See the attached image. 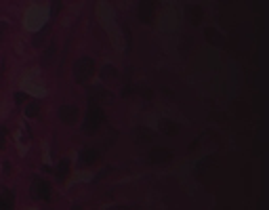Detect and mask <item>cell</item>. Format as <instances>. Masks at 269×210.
<instances>
[{"label": "cell", "instance_id": "obj_1", "mask_svg": "<svg viewBox=\"0 0 269 210\" xmlns=\"http://www.w3.org/2000/svg\"><path fill=\"white\" fill-rule=\"evenodd\" d=\"M103 122V109L101 105H97L93 99H91V105H88V111H86V118H84V132L86 135H93L99 124Z\"/></svg>", "mask_w": 269, "mask_h": 210}, {"label": "cell", "instance_id": "obj_2", "mask_svg": "<svg viewBox=\"0 0 269 210\" xmlns=\"http://www.w3.org/2000/svg\"><path fill=\"white\" fill-rule=\"evenodd\" d=\"M93 72H95V63H93L91 57H82V59H78V61L74 63V78H76V82H80V84L91 78Z\"/></svg>", "mask_w": 269, "mask_h": 210}, {"label": "cell", "instance_id": "obj_3", "mask_svg": "<svg viewBox=\"0 0 269 210\" xmlns=\"http://www.w3.org/2000/svg\"><path fill=\"white\" fill-rule=\"evenodd\" d=\"M30 196H32L34 200H44V202H49V200H51V185H49L47 181H42V179L32 181Z\"/></svg>", "mask_w": 269, "mask_h": 210}, {"label": "cell", "instance_id": "obj_4", "mask_svg": "<svg viewBox=\"0 0 269 210\" xmlns=\"http://www.w3.org/2000/svg\"><path fill=\"white\" fill-rule=\"evenodd\" d=\"M170 151L168 149H162V147H156V149H151L149 151V156H147V160L151 162V164H168L170 162Z\"/></svg>", "mask_w": 269, "mask_h": 210}, {"label": "cell", "instance_id": "obj_5", "mask_svg": "<svg viewBox=\"0 0 269 210\" xmlns=\"http://www.w3.org/2000/svg\"><path fill=\"white\" fill-rule=\"evenodd\" d=\"M78 118V109L74 105H61L59 107V120L63 124H74Z\"/></svg>", "mask_w": 269, "mask_h": 210}, {"label": "cell", "instance_id": "obj_6", "mask_svg": "<svg viewBox=\"0 0 269 210\" xmlns=\"http://www.w3.org/2000/svg\"><path fill=\"white\" fill-rule=\"evenodd\" d=\"M99 160V151L97 149H84L82 154H80V158H78V166H91V164H95V162Z\"/></svg>", "mask_w": 269, "mask_h": 210}, {"label": "cell", "instance_id": "obj_7", "mask_svg": "<svg viewBox=\"0 0 269 210\" xmlns=\"http://www.w3.org/2000/svg\"><path fill=\"white\" fill-rule=\"evenodd\" d=\"M153 15V0H141L139 3V19L143 23H149Z\"/></svg>", "mask_w": 269, "mask_h": 210}, {"label": "cell", "instance_id": "obj_8", "mask_svg": "<svg viewBox=\"0 0 269 210\" xmlns=\"http://www.w3.org/2000/svg\"><path fill=\"white\" fill-rule=\"evenodd\" d=\"M13 204H15L13 194L7 187H0V210H11Z\"/></svg>", "mask_w": 269, "mask_h": 210}, {"label": "cell", "instance_id": "obj_9", "mask_svg": "<svg viewBox=\"0 0 269 210\" xmlns=\"http://www.w3.org/2000/svg\"><path fill=\"white\" fill-rule=\"evenodd\" d=\"M67 173H70V162H67V160H61L59 164H57V168H55L57 181H63V179L67 177Z\"/></svg>", "mask_w": 269, "mask_h": 210}, {"label": "cell", "instance_id": "obj_10", "mask_svg": "<svg viewBox=\"0 0 269 210\" xmlns=\"http://www.w3.org/2000/svg\"><path fill=\"white\" fill-rule=\"evenodd\" d=\"M49 32H51V26H44L42 30H38V34L32 38L34 46H42V44H44V40H47V36H49Z\"/></svg>", "mask_w": 269, "mask_h": 210}, {"label": "cell", "instance_id": "obj_11", "mask_svg": "<svg viewBox=\"0 0 269 210\" xmlns=\"http://www.w3.org/2000/svg\"><path fill=\"white\" fill-rule=\"evenodd\" d=\"M38 113H40V101L28 103V107H26V116H28V118H36Z\"/></svg>", "mask_w": 269, "mask_h": 210}, {"label": "cell", "instance_id": "obj_12", "mask_svg": "<svg viewBox=\"0 0 269 210\" xmlns=\"http://www.w3.org/2000/svg\"><path fill=\"white\" fill-rule=\"evenodd\" d=\"M160 130H162L164 135H175V132H177V124L170 122V120H162V122H160Z\"/></svg>", "mask_w": 269, "mask_h": 210}, {"label": "cell", "instance_id": "obj_13", "mask_svg": "<svg viewBox=\"0 0 269 210\" xmlns=\"http://www.w3.org/2000/svg\"><path fill=\"white\" fill-rule=\"evenodd\" d=\"M55 51H57V49H55V44L51 42V44H49V49L44 51V55H42V63H44V65H49V61L55 57Z\"/></svg>", "mask_w": 269, "mask_h": 210}, {"label": "cell", "instance_id": "obj_14", "mask_svg": "<svg viewBox=\"0 0 269 210\" xmlns=\"http://www.w3.org/2000/svg\"><path fill=\"white\" fill-rule=\"evenodd\" d=\"M206 36H208V40H210V42H215V44H221V46L225 44V40H223L221 36H217L213 28H208V30H206Z\"/></svg>", "mask_w": 269, "mask_h": 210}, {"label": "cell", "instance_id": "obj_15", "mask_svg": "<svg viewBox=\"0 0 269 210\" xmlns=\"http://www.w3.org/2000/svg\"><path fill=\"white\" fill-rule=\"evenodd\" d=\"M189 19H191L194 23H198V21L202 19V9H200V7H189Z\"/></svg>", "mask_w": 269, "mask_h": 210}, {"label": "cell", "instance_id": "obj_16", "mask_svg": "<svg viewBox=\"0 0 269 210\" xmlns=\"http://www.w3.org/2000/svg\"><path fill=\"white\" fill-rule=\"evenodd\" d=\"M61 7H63V0H53L51 3V17H57L61 13Z\"/></svg>", "mask_w": 269, "mask_h": 210}, {"label": "cell", "instance_id": "obj_17", "mask_svg": "<svg viewBox=\"0 0 269 210\" xmlns=\"http://www.w3.org/2000/svg\"><path fill=\"white\" fill-rule=\"evenodd\" d=\"M5 139H7V128L0 126V149H3V145H5Z\"/></svg>", "mask_w": 269, "mask_h": 210}, {"label": "cell", "instance_id": "obj_18", "mask_svg": "<svg viewBox=\"0 0 269 210\" xmlns=\"http://www.w3.org/2000/svg\"><path fill=\"white\" fill-rule=\"evenodd\" d=\"M26 92H15V103H24L26 101Z\"/></svg>", "mask_w": 269, "mask_h": 210}, {"label": "cell", "instance_id": "obj_19", "mask_svg": "<svg viewBox=\"0 0 269 210\" xmlns=\"http://www.w3.org/2000/svg\"><path fill=\"white\" fill-rule=\"evenodd\" d=\"M5 30H7V23H0V40L5 38Z\"/></svg>", "mask_w": 269, "mask_h": 210}]
</instances>
